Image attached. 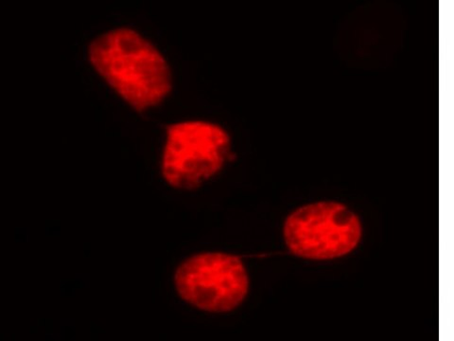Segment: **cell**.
<instances>
[{
	"instance_id": "cell-1",
	"label": "cell",
	"mask_w": 454,
	"mask_h": 341,
	"mask_svg": "<svg viewBox=\"0 0 454 341\" xmlns=\"http://www.w3.org/2000/svg\"><path fill=\"white\" fill-rule=\"evenodd\" d=\"M89 57L98 75L137 111L159 106L172 91L164 56L132 28H119L97 37Z\"/></svg>"
},
{
	"instance_id": "cell-2",
	"label": "cell",
	"mask_w": 454,
	"mask_h": 341,
	"mask_svg": "<svg viewBox=\"0 0 454 341\" xmlns=\"http://www.w3.org/2000/svg\"><path fill=\"white\" fill-rule=\"evenodd\" d=\"M231 140L218 124L188 121L170 124L162 159V175L170 186L193 190L220 172L230 160Z\"/></svg>"
},
{
	"instance_id": "cell-3",
	"label": "cell",
	"mask_w": 454,
	"mask_h": 341,
	"mask_svg": "<svg viewBox=\"0 0 454 341\" xmlns=\"http://www.w3.org/2000/svg\"><path fill=\"white\" fill-rule=\"evenodd\" d=\"M359 218L344 204L322 202L298 208L284 223V240L298 258L332 260L342 258L362 238Z\"/></svg>"
},
{
	"instance_id": "cell-4",
	"label": "cell",
	"mask_w": 454,
	"mask_h": 341,
	"mask_svg": "<svg viewBox=\"0 0 454 341\" xmlns=\"http://www.w3.org/2000/svg\"><path fill=\"white\" fill-rule=\"evenodd\" d=\"M182 300L209 312H231L244 303L249 291L247 268L237 256L207 252L182 263L175 275Z\"/></svg>"
}]
</instances>
